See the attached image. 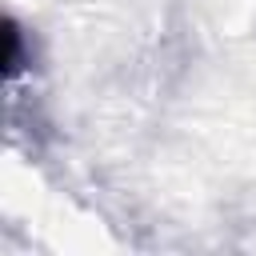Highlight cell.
Listing matches in <instances>:
<instances>
[{
    "mask_svg": "<svg viewBox=\"0 0 256 256\" xmlns=\"http://www.w3.org/2000/svg\"><path fill=\"white\" fill-rule=\"evenodd\" d=\"M20 68V32L8 24V72H16Z\"/></svg>",
    "mask_w": 256,
    "mask_h": 256,
    "instance_id": "6da1fadb",
    "label": "cell"
}]
</instances>
